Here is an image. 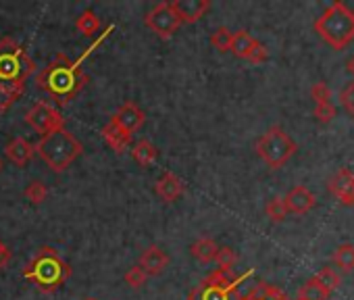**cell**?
Here are the masks:
<instances>
[{"label": "cell", "mask_w": 354, "mask_h": 300, "mask_svg": "<svg viewBox=\"0 0 354 300\" xmlns=\"http://www.w3.org/2000/svg\"><path fill=\"white\" fill-rule=\"evenodd\" d=\"M5 155H7V159H9L13 165L25 167V165L31 161V157L36 155V148H34V144L27 142L25 138H13V140L5 146Z\"/></svg>", "instance_id": "16"}, {"label": "cell", "mask_w": 354, "mask_h": 300, "mask_svg": "<svg viewBox=\"0 0 354 300\" xmlns=\"http://www.w3.org/2000/svg\"><path fill=\"white\" fill-rule=\"evenodd\" d=\"M329 192L336 196V200L344 207H354V173L346 167L338 169L329 184H327Z\"/></svg>", "instance_id": "10"}, {"label": "cell", "mask_w": 354, "mask_h": 300, "mask_svg": "<svg viewBox=\"0 0 354 300\" xmlns=\"http://www.w3.org/2000/svg\"><path fill=\"white\" fill-rule=\"evenodd\" d=\"M311 96L315 100V107L317 105H329L331 103V90L327 88V84L323 82H317L313 88H311Z\"/></svg>", "instance_id": "31"}, {"label": "cell", "mask_w": 354, "mask_h": 300, "mask_svg": "<svg viewBox=\"0 0 354 300\" xmlns=\"http://www.w3.org/2000/svg\"><path fill=\"white\" fill-rule=\"evenodd\" d=\"M283 203L288 207V213H294V215H307L315 203L317 198L315 194L307 188V186H294L286 196H283Z\"/></svg>", "instance_id": "11"}, {"label": "cell", "mask_w": 354, "mask_h": 300, "mask_svg": "<svg viewBox=\"0 0 354 300\" xmlns=\"http://www.w3.org/2000/svg\"><path fill=\"white\" fill-rule=\"evenodd\" d=\"M131 157L140 167H150L155 165L159 159V150L157 146L150 142V140H140L134 148H131Z\"/></svg>", "instance_id": "19"}, {"label": "cell", "mask_w": 354, "mask_h": 300, "mask_svg": "<svg viewBox=\"0 0 354 300\" xmlns=\"http://www.w3.org/2000/svg\"><path fill=\"white\" fill-rule=\"evenodd\" d=\"M155 192H157V196L163 200V203H175V200L184 194V182H181L175 173L165 171V173L157 179Z\"/></svg>", "instance_id": "15"}, {"label": "cell", "mask_w": 354, "mask_h": 300, "mask_svg": "<svg viewBox=\"0 0 354 300\" xmlns=\"http://www.w3.org/2000/svg\"><path fill=\"white\" fill-rule=\"evenodd\" d=\"M86 300H94V298H86Z\"/></svg>", "instance_id": "38"}, {"label": "cell", "mask_w": 354, "mask_h": 300, "mask_svg": "<svg viewBox=\"0 0 354 300\" xmlns=\"http://www.w3.org/2000/svg\"><path fill=\"white\" fill-rule=\"evenodd\" d=\"M113 121H115L117 125H121L127 134H136V132L144 125L146 115H144V111H142L136 103H125V105L115 113Z\"/></svg>", "instance_id": "14"}, {"label": "cell", "mask_w": 354, "mask_h": 300, "mask_svg": "<svg viewBox=\"0 0 354 300\" xmlns=\"http://www.w3.org/2000/svg\"><path fill=\"white\" fill-rule=\"evenodd\" d=\"M167 265H169V257L163 253V250L159 248V246H148L144 253H142V257H140V261H138V267L150 277V275H161L165 269H167Z\"/></svg>", "instance_id": "13"}, {"label": "cell", "mask_w": 354, "mask_h": 300, "mask_svg": "<svg viewBox=\"0 0 354 300\" xmlns=\"http://www.w3.org/2000/svg\"><path fill=\"white\" fill-rule=\"evenodd\" d=\"M215 263H217V271L231 275V271H233V267H236V263H238L236 250L229 248V246L219 248V253H217V257H215Z\"/></svg>", "instance_id": "24"}, {"label": "cell", "mask_w": 354, "mask_h": 300, "mask_svg": "<svg viewBox=\"0 0 354 300\" xmlns=\"http://www.w3.org/2000/svg\"><path fill=\"white\" fill-rule=\"evenodd\" d=\"M231 36H233V32H229L227 27L221 25L211 34V46L215 50H219V53H227L231 46Z\"/></svg>", "instance_id": "30"}, {"label": "cell", "mask_w": 354, "mask_h": 300, "mask_svg": "<svg viewBox=\"0 0 354 300\" xmlns=\"http://www.w3.org/2000/svg\"><path fill=\"white\" fill-rule=\"evenodd\" d=\"M325 292H333V290H338L340 288V282H342V275L333 269V267H325V269H321L315 277H313Z\"/></svg>", "instance_id": "27"}, {"label": "cell", "mask_w": 354, "mask_h": 300, "mask_svg": "<svg viewBox=\"0 0 354 300\" xmlns=\"http://www.w3.org/2000/svg\"><path fill=\"white\" fill-rule=\"evenodd\" d=\"M252 273L255 271H246L240 277H231L215 269L188 294V300H238V286Z\"/></svg>", "instance_id": "7"}, {"label": "cell", "mask_w": 354, "mask_h": 300, "mask_svg": "<svg viewBox=\"0 0 354 300\" xmlns=\"http://www.w3.org/2000/svg\"><path fill=\"white\" fill-rule=\"evenodd\" d=\"M113 29H115V25H109V27L103 32V36H100L98 40H94V42L86 48V53H81L75 61H69L65 55H57V59H55L53 63L46 65V67L38 73L36 84H38L50 98H53L59 107L67 105L69 100H73V98L84 90V86L88 84V75H86L84 69H81L84 61H86L88 57H92L94 50L109 38V34H111Z\"/></svg>", "instance_id": "1"}, {"label": "cell", "mask_w": 354, "mask_h": 300, "mask_svg": "<svg viewBox=\"0 0 354 300\" xmlns=\"http://www.w3.org/2000/svg\"><path fill=\"white\" fill-rule=\"evenodd\" d=\"M267 59H269V50H267V46L261 44V42H257V46L252 48V53H250V57H248V63H252V65H261V63H265Z\"/></svg>", "instance_id": "34"}, {"label": "cell", "mask_w": 354, "mask_h": 300, "mask_svg": "<svg viewBox=\"0 0 354 300\" xmlns=\"http://www.w3.org/2000/svg\"><path fill=\"white\" fill-rule=\"evenodd\" d=\"M265 213H267V217L271 219V221H275V223H281L290 213H288V207H286V203H283V198L281 196H275V198H271L269 203H267V207H265Z\"/></svg>", "instance_id": "29"}, {"label": "cell", "mask_w": 354, "mask_h": 300, "mask_svg": "<svg viewBox=\"0 0 354 300\" xmlns=\"http://www.w3.org/2000/svg\"><path fill=\"white\" fill-rule=\"evenodd\" d=\"M340 105L350 117H354V82L340 92Z\"/></svg>", "instance_id": "32"}, {"label": "cell", "mask_w": 354, "mask_h": 300, "mask_svg": "<svg viewBox=\"0 0 354 300\" xmlns=\"http://www.w3.org/2000/svg\"><path fill=\"white\" fill-rule=\"evenodd\" d=\"M25 92V84H0V113L9 111L21 94Z\"/></svg>", "instance_id": "23"}, {"label": "cell", "mask_w": 354, "mask_h": 300, "mask_svg": "<svg viewBox=\"0 0 354 300\" xmlns=\"http://www.w3.org/2000/svg\"><path fill=\"white\" fill-rule=\"evenodd\" d=\"M34 148H36L38 157L55 173H63L84 150L81 142L65 127L42 136V140Z\"/></svg>", "instance_id": "3"}, {"label": "cell", "mask_w": 354, "mask_h": 300, "mask_svg": "<svg viewBox=\"0 0 354 300\" xmlns=\"http://www.w3.org/2000/svg\"><path fill=\"white\" fill-rule=\"evenodd\" d=\"M352 15H354V11H352Z\"/></svg>", "instance_id": "40"}, {"label": "cell", "mask_w": 354, "mask_h": 300, "mask_svg": "<svg viewBox=\"0 0 354 300\" xmlns=\"http://www.w3.org/2000/svg\"><path fill=\"white\" fill-rule=\"evenodd\" d=\"M181 23H196L211 9V0H175L171 3Z\"/></svg>", "instance_id": "12"}, {"label": "cell", "mask_w": 354, "mask_h": 300, "mask_svg": "<svg viewBox=\"0 0 354 300\" xmlns=\"http://www.w3.org/2000/svg\"><path fill=\"white\" fill-rule=\"evenodd\" d=\"M0 169H3V165H0Z\"/></svg>", "instance_id": "39"}, {"label": "cell", "mask_w": 354, "mask_h": 300, "mask_svg": "<svg viewBox=\"0 0 354 300\" xmlns=\"http://www.w3.org/2000/svg\"><path fill=\"white\" fill-rule=\"evenodd\" d=\"M23 196L29 200L31 205H42L44 200H46V196H48V188H46V184H44V182L34 179V182H29V184H27V188L23 190Z\"/></svg>", "instance_id": "28"}, {"label": "cell", "mask_w": 354, "mask_h": 300, "mask_svg": "<svg viewBox=\"0 0 354 300\" xmlns=\"http://www.w3.org/2000/svg\"><path fill=\"white\" fill-rule=\"evenodd\" d=\"M11 259H13V253L9 250V246L5 242H0V269H7Z\"/></svg>", "instance_id": "36"}, {"label": "cell", "mask_w": 354, "mask_h": 300, "mask_svg": "<svg viewBox=\"0 0 354 300\" xmlns=\"http://www.w3.org/2000/svg\"><path fill=\"white\" fill-rule=\"evenodd\" d=\"M36 65L13 38L0 40V84H25Z\"/></svg>", "instance_id": "5"}, {"label": "cell", "mask_w": 354, "mask_h": 300, "mask_svg": "<svg viewBox=\"0 0 354 300\" xmlns=\"http://www.w3.org/2000/svg\"><path fill=\"white\" fill-rule=\"evenodd\" d=\"M144 23L148 29H153L159 38H171L181 21L177 17V13L173 11L171 3H159L157 7H153V11H148L144 17Z\"/></svg>", "instance_id": "9"}, {"label": "cell", "mask_w": 354, "mask_h": 300, "mask_svg": "<svg viewBox=\"0 0 354 300\" xmlns=\"http://www.w3.org/2000/svg\"><path fill=\"white\" fill-rule=\"evenodd\" d=\"M98 27H100V21H98V17H96L94 11H84V13L77 17V21H75V29H77L81 36H86V38L94 36V34L98 32Z\"/></svg>", "instance_id": "26"}, {"label": "cell", "mask_w": 354, "mask_h": 300, "mask_svg": "<svg viewBox=\"0 0 354 300\" xmlns=\"http://www.w3.org/2000/svg\"><path fill=\"white\" fill-rule=\"evenodd\" d=\"M25 123L34 132L46 136L50 132H57V129L65 127V117L61 115V111L55 105L40 100V103L31 105V109L25 113Z\"/></svg>", "instance_id": "8"}, {"label": "cell", "mask_w": 354, "mask_h": 300, "mask_svg": "<svg viewBox=\"0 0 354 300\" xmlns=\"http://www.w3.org/2000/svg\"><path fill=\"white\" fill-rule=\"evenodd\" d=\"M315 32L333 50H344L354 42V15L344 3H333L315 21Z\"/></svg>", "instance_id": "4"}, {"label": "cell", "mask_w": 354, "mask_h": 300, "mask_svg": "<svg viewBox=\"0 0 354 300\" xmlns=\"http://www.w3.org/2000/svg\"><path fill=\"white\" fill-rule=\"evenodd\" d=\"M336 113H338V109H336L333 103H329V105H317V107H315V117H317L321 123H329V121L336 117Z\"/></svg>", "instance_id": "35"}, {"label": "cell", "mask_w": 354, "mask_h": 300, "mask_svg": "<svg viewBox=\"0 0 354 300\" xmlns=\"http://www.w3.org/2000/svg\"><path fill=\"white\" fill-rule=\"evenodd\" d=\"M333 265L340 269V273H352L354 271V244L346 242L333 250Z\"/></svg>", "instance_id": "22"}, {"label": "cell", "mask_w": 354, "mask_h": 300, "mask_svg": "<svg viewBox=\"0 0 354 300\" xmlns=\"http://www.w3.org/2000/svg\"><path fill=\"white\" fill-rule=\"evenodd\" d=\"M257 155L271 167V169H279L283 167L298 150V144L286 134L283 127L273 125L269 127L259 140H257Z\"/></svg>", "instance_id": "6"}, {"label": "cell", "mask_w": 354, "mask_h": 300, "mask_svg": "<svg viewBox=\"0 0 354 300\" xmlns=\"http://www.w3.org/2000/svg\"><path fill=\"white\" fill-rule=\"evenodd\" d=\"M346 71L354 77V55H352V57L348 59V63H346Z\"/></svg>", "instance_id": "37"}, {"label": "cell", "mask_w": 354, "mask_h": 300, "mask_svg": "<svg viewBox=\"0 0 354 300\" xmlns=\"http://www.w3.org/2000/svg\"><path fill=\"white\" fill-rule=\"evenodd\" d=\"M190 253L194 259H198L200 263H211L215 261L217 253H219V246L215 244V240L211 238H198L192 246H190Z\"/></svg>", "instance_id": "21"}, {"label": "cell", "mask_w": 354, "mask_h": 300, "mask_svg": "<svg viewBox=\"0 0 354 300\" xmlns=\"http://www.w3.org/2000/svg\"><path fill=\"white\" fill-rule=\"evenodd\" d=\"M23 277L29 279L40 292L53 294L71 277V267L53 246H42L23 267Z\"/></svg>", "instance_id": "2"}, {"label": "cell", "mask_w": 354, "mask_h": 300, "mask_svg": "<svg viewBox=\"0 0 354 300\" xmlns=\"http://www.w3.org/2000/svg\"><path fill=\"white\" fill-rule=\"evenodd\" d=\"M331 294L329 292H325L313 277L302 286L300 290H298V296H296V300H327Z\"/></svg>", "instance_id": "25"}, {"label": "cell", "mask_w": 354, "mask_h": 300, "mask_svg": "<svg viewBox=\"0 0 354 300\" xmlns=\"http://www.w3.org/2000/svg\"><path fill=\"white\" fill-rule=\"evenodd\" d=\"M257 42H259V40L252 38L246 29H238V32H233V36H231L229 53H233L238 59L248 61V57H250V53H252V48L257 46Z\"/></svg>", "instance_id": "18"}, {"label": "cell", "mask_w": 354, "mask_h": 300, "mask_svg": "<svg viewBox=\"0 0 354 300\" xmlns=\"http://www.w3.org/2000/svg\"><path fill=\"white\" fill-rule=\"evenodd\" d=\"M146 279H148V275H146L138 265L129 267V271L125 273V284H127L129 288H142V286L146 284Z\"/></svg>", "instance_id": "33"}, {"label": "cell", "mask_w": 354, "mask_h": 300, "mask_svg": "<svg viewBox=\"0 0 354 300\" xmlns=\"http://www.w3.org/2000/svg\"><path fill=\"white\" fill-rule=\"evenodd\" d=\"M238 300H290V298L279 288L261 282V284H257L255 288H252L248 294H240Z\"/></svg>", "instance_id": "20"}, {"label": "cell", "mask_w": 354, "mask_h": 300, "mask_svg": "<svg viewBox=\"0 0 354 300\" xmlns=\"http://www.w3.org/2000/svg\"><path fill=\"white\" fill-rule=\"evenodd\" d=\"M100 134H103V140L115 150L117 155H123L125 150L131 146V134H127V132H125L121 125H117L113 119L103 127V132H100Z\"/></svg>", "instance_id": "17"}]
</instances>
